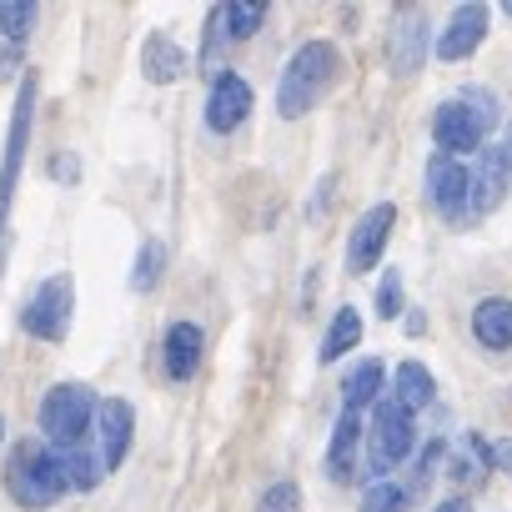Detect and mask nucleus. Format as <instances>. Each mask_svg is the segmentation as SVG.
Masks as SVG:
<instances>
[{
    "label": "nucleus",
    "instance_id": "obj_26",
    "mask_svg": "<svg viewBox=\"0 0 512 512\" xmlns=\"http://www.w3.org/2000/svg\"><path fill=\"white\" fill-rule=\"evenodd\" d=\"M36 26V6L31 0H0V31H6L11 41H26Z\"/></svg>",
    "mask_w": 512,
    "mask_h": 512
},
{
    "label": "nucleus",
    "instance_id": "obj_3",
    "mask_svg": "<svg viewBox=\"0 0 512 512\" xmlns=\"http://www.w3.org/2000/svg\"><path fill=\"white\" fill-rule=\"evenodd\" d=\"M6 492L21 507H51L66 492V482H61L46 442H16L11 447V457H6Z\"/></svg>",
    "mask_w": 512,
    "mask_h": 512
},
{
    "label": "nucleus",
    "instance_id": "obj_9",
    "mask_svg": "<svg viewBox=\"0 0 512 512\" xmlns=\"http://www.w3.org/2000/svg\"><path fill=\"white\" fill-rule=\"evenodd\" d=\"M397 226V206L392 201H377L357 216V226L347 231V272H372L377 256L387 251V236Z\"/></svg>",
    "mask_w": 512,
    "mask_h": 512
},
{
    "label": "nucleus",
    "instance_id": "obj_2",
    "mask_svg": "<svg viewBox=\"0 0 512 512\" xmlns=\"http://www.w3.org/2000/svg\"><path fill=\"white\" fill-rule=\"evenodd\" d=\"M337 76H342V51H337L332 41H307V46H297V56L287 61L282 86H277V111H282L287 121L307 116V111L337 86Z\"/></svg>",
    "mask_w": 512,
    "mask_h": 512
},
{
    "label": "nucleus",
    "instance_id": "obj_16",
    "mask_svg": "<svg viewBox=\"0 0 512 512\" xmlns=\"http://www.w3.org/2000/svg\"><path fill=\"white\" fill-rule=\"evenodd\" d=\"M472 337H477L487 352H507V347H512V302H507V297L477 302V312H472Z\"/></svg>",
    "mask_w": 512,
    "mask_h": 512
},
{
    "label": "nucleus",
    "instance_id": "obj_27",
    "mask_svg": "<svg viewBox=\"0 0 512 512\" xmlns=\"http://www.w3.org/2000/svg\"><path fill=\"white\" fill-rule=\"evenodd\" d=\"M377 312H382V322H392V317H402L407 307H402V277L387 267V277L377 282Z\"/></svg>",
    "mask_w": 512,
    "mask_h": 512
},
{
    "label": "nucleus",
    "instance_id": "obj_7",
    "mask_svg": "<svg viewBox=\"0 0 512 512\" xmlns=\"http://www.w3.org/2000/svg\"><path fill=\"white\" fill-rule=\"evenodd\" d=\"M31 116H36V71H26L16 111H11V136H6V161H0V241H6V221H11V201H16V176H21V156L31 141Z\"/></svg>",
    "mask_w": 512,
    "mask_h": 512
},
{
    "label": "nucleus",
    "instance_id": "obj_30",
    "mask_svg": "<svg viewBox=\"0 0 512 512\" xmlns=\"http://www.w3.org/2000/svg\"><path fill=\"white\" fill-rule=\"evenodd\" d=\"M51 176H61V181H76V161H71V156H61V161L51 166Z\"/></svg>",
    "mask_w": 512,
    "mask_h": 512
},
{
    "label": "nucleus",
    "instance_id": "obj_11",
    "mask_svg": "<svg viewBox=\"0 0 512 512\" xmlns=\"http://www.w3.org/2000/svg\"><path fill=\"white\" fill-rule=\"evenodd\" d=\"M427 201L437 206V216H442V221L462 226V201H467V161L432 151V161H427Z\"/></svg>",
    "mask_w": 512,
    "mask_h": 512
},
{
    "label": "nucleus",
    "instance_id": "obj_1",
    "mask_svg": "<svg viewBox=\"0 0 512 512\" xmlns=\"http://www.w3.org/2000/svg\"><path fill=\"white\" fill-rule=\"evenodd\" d=\"M497 121H502L497 96L482 91V86H467V91H457V96H447V101L437 106V116H432V141H437L442 156L472 161V156L487 146V136H492Z\"/></svg>",
    "mask_w": 512,
    "mask_h": 512
},
{
    "label": "nucleus",
    "instance_id": "obj_6",
    "mask_svg": "<svg viewBox=\"0 0 512 512\" xmlns=\"http://www.w3.org/2000/svg\"><path fill=\"white\" fill-rule=\"evenodd\" d=\"M417 442V427H412V412L397 402V397H377L372 407V432H367V462L372 472H392Z\"/></svg>",
    "mask_w": 512,
    "mask_h": 512
},
{
    "label": "nucleus",
    "instance_id": "obj_15",
    "mask_svg": "<svg viewBox=\"0 0 512 512\" xmlns=\"http://www.w3.org/2000/svg\"><path fill=\"white\" fill-rule=\"evenodd\" d=\"M201 352H206V337H201L196 322H171L166 327V377L171 382H186L201 367Z\"/></svg>",
    "mask_w": 512,
    "mask_h": 512
},
{
    "label": "nucleus",
    "instance_id": "obj_10",
    "mask_svg": "<svg viewBox=\"0 0 512 512\" xmlns=\"http://www.w3.org/2000/svg\"><path fill=\"white\" fill-rule=\"evenodd\" d=\"M387 61L402 81L422 71V61H427V11L422 6H397L392 31H387Z\"/></svg>",
    "mask_w": 512,
    "mask_h": 512
},
{
    "label": "nucleus",
    "instance_id": "obj_8",
    "mask_svg": "<svg viewBox=\"0 0 512 512\" xmlns=\"http://www.w3.org/2000/svg\"><path fill=\"white\" fill-rule=\"evenodd\" d=\"M507 191V166H502V146H482L467 161V201H462V226L482 221Z\"/></svg>",
    "mask_w": 512,
    "mask_h": 512
},
{
    "label": "nucleus",
    "instance_id": "obj_5",
    "mask_svg": "<svg viewBox=\"0 0 512 512\" xmlns=\"http://www.w3.org/2000/svg\"><path fill=\"white\" fill-rule=\"evenodd\" d=\"M71 312H76V282H71L66 272H56V277H46V282L31 292V302L21 307V327H26L31 337H41V342H66Z\"/></svg>",
    "mask_w": 512,
    "mask_h": 512
},
{
    "label": "nucleus",
    "instance_id": "obj_24",
    "mask_svg": "<svg viewBox=\"0 0 512 512\" xmlns=\"http://www.w3.org/2000/svg\"><path fill=\"white\" fill-rule=\"evenodd\" d=\"M161 267H166V246H161V241H146V246L136 251V272H131V287H136V292H151V287L161 282Z\"/></svg>",
    "mask_w": 512,
    "mask_h": 512
},
{
    "label": "nucleus",
    "instance_id": "obj_28",
    "mask_svg": "<svg viewBox=\"0 0 512 512\" xmlns=\"http://www.w3.org/2000/svg\"><path fill=\"white\" fill-rule=\"evenodd\" d=\"M297 507H302L297 482H272V487L262 492V512H297Z\"/></svg>",
    "mask_w": 512,
    "mask_h": 512
},
{
    "label": "nucleus",
    "instance_id": "obj_29",
    "mask_svg": "<svg viewBox=\"0 0 512 512\" xmlns=\"http://www.w3.org/2000/svg\"><path fill=\"white\" fill-rule=\"evenodd\" d=\"M477 452L487 457V467H497V472H512V442H477Z\"/></svg>",
    "mask_w": 512,
    "mask_h": 512
},
{
    "label": "nucleus",
    "instance_id": "obj_14",
    "mask_svg": "<svg viewBox=\"0 0 512 512\" xmlns=\"http://www.w3.org/2000/svg\"><path fill=\"white\" fill-rule=\"evenodd\" d=\"M482 36H487V6H477V0H472V6H457L447 31L437 36V56L442 61H467L482 46Z\"/></svg>",
    "mask_w": 512,
    "mask_h": 512
},
{
    "label": "nucleus",
    "instance_id": "obj_23",
    "mask_svg": "<svg viewBox=\"0 0 512 512\" xmlns=\"http://www.w3.org/2000/svg\"><path fill=\"white\" fill-rule=\"evenodd\" d=\"M221 16H226V31H231L236 41H246V36H256V31H262V21H267V6H256V0H226V6H221Z\"/></svg>",
    "mask_w": 512,
    "mask_h": 512
},
{
    "label": "nucleus",
    "instance_id": "obj_17",
    "mask_svg": "<svg viewBox=\"0 0 512 512\" xmlns=\"http://www.w3.org/2000/svg\"><path fill=\"white\" fill-rule=\"evenodd\" d=\"M141 71H146L151 86H171V81H181L191 71V61H186V51L171 36H151L146 51H141Z\"/></svg>",
    "mask_w": 512,
    "mask_h": 512
},
{
    "label": "nucleus",
    "instance_id": "obj_25",
    "mask_svg": "<svg viewBox=\"0 0 512 512\" xmlns=\"http://www.w3.org/2000/svg\"><path fill=\"white\" fill-rule=\"evenodd\" d=\"M362 512H407V487L377 477V482L362 492Z\"/></svg>",
    "mask_w": 512,
    "mask_h": 512
},
{
    "label": "nucleus",
    "instance_id": "obj_33",
    "mask_svg": "<svg viewBox=\"0 0 512 512\" xmlns=\"http://www.w3.org/2000/svg\"><path fill=\"white\" fill-rule=\"evenodd\" d=\"M0 432H6V422H0Z\"/></svg>",
    "mask_w": 512,
    "mask_h": 512
},
{
    "label": "nucleus",
    "instance_id": "obj_22",
    "mask_svg": "<svg viewBox=\"0 0 512 512\" xmlns=\"http://www.w3.org/2000/svg\"><path fill=\"white\" fill-rule=\"evenodd\" d=\"M432 392H437V382H432V372H427L422 362H402V367H397V402H402L407 412L427 407Z\"/></svg>",
    "mask_w": 512,
    "mask_h": 512
},
{
    "label": "nucleus",
    "instance_id": "obj_18",
    "mask_svg": "<svg viewBox=\"0 0 512 512\" xmlns=\"http://www.w3.org/2000/svg\"><path fill=\"white\" fill-rule=\"evenodd\" d=\"M382 382H387L382 362H357V367L347 372V382H342V412H352V417H357L362 407H377Z\"/></svg>",
    "mask_w": 512,
    "mask_h": 512
},
{
    "label": "nucleus",
    "instance_id": "obj_4",
    "mask_svg": "<svg viewBox=\"0 0 512 512\" xmlns=\"http://www.w3.org/2000/svg\"><path fill=\"white\" fill-rule=\"evenodd\" d=\"M96 407H101V402H96L91 387H81V382L51 387L46 402H41V432H46V442H51V447H76V442L86 437Z\"/></svg>",
    "mask_w": 512,
    "mask_h": 512
},
{
    "label": "nucleus",
    "instance_id": "obj_13",
    "mask_svg": "<svg viewBox=\"0 0 512 512\" xmlns=\"http://www.w3.org/2000/svg\"><path fill=\"white\" fill-rule=\"evenodd\" d=\"M246 116H251V86H246L236 71H221V76L211 81V96H206V126H211L216 136H226V131H236Z\"/></svg>",
    "mask_w": 512,
    "mask_h": 512
},
{
    "label": "nucleus",
    "instance_id": "obj_32",
    "mask_svg": "<svg viewBox=\"0 0 512 512\" xmlns=\"http://www.w3.org/2000/svg\"><path fill=\"white\" fill-rule=\"evenodd\" d=\"M502 166H507V176H512V126H507V141H502Z\"/></svg>",
    "mask_w": 512,
    "mask_h": 512
},
{
    "label": "nucleus",
    "instance_id": "obj_31",
    "mask_svg": "<svg viewBox=\"0 0 512 512\" xmlns=\"http://www.w3.org/2000/svg\"><path fill=\"white\" fill-rule=\"evenodd\" d=\"M432 512H467V502H462V497H447V502H442V507H432Z\"/></svg>",
    "mask_w": 512,
    "mask_h": 512
},
{
    "label": "nucleus",
    "instance_id": "obj_20",
    "mask_svg": "<svg viewBox=\"0 0 512 512\" xmlns=\"http://www.w3.org/2000/svg\"><path fill=\"white\" fill-rule=\"evenodd\" d=\"M51 462H56V472H61V482L66 487H76V492H91L106 472H101V462H96V452H86L81 442L76 447H51Z\"/></svg>",
    "mask_w": 512,
    "mask_h": 512
},
{
    "label": "nucleus",
    "instance_id": "obj_12",
    "mask_svg": "<svg viewBox=\"0 0 512 512\" xmlns=\"http://www.w3.org/2000/svg\"><path fill=\"white\" fill-rule=\"evenodd\" d=\"M96 462H101V472H116L121 462H126V447H131V427H136V412H131V402H121V397H111V402H101L96 407Z\"/></svg>",
    "mask_w": 512,
    "mask_h": 512
},
{
    "label": "nucleus",
    "instance_id": "obj_19",
    "mask_svg": "<svg viewBox=\"0 0 512 512\" xmlns=\"http://www.w3.org/2000/svg\"><path fill=\"white\" fill-rule=\"evenodd\" d=\"M357 442H362V422H357L352 412H342L337 427H332V447H327V477H332V482H347V477H352Z\"/></svg>",
    "mask_w": 512,
    "mask_h": 512
},
{
    "label": "nucleus",
    "instance_id": "obj_21",
    "mask_svg": "<svg viewBox=\"0 0 512 512\" xmlns=\"http://www.w3.org/2000/svg\"><path fill=\"white\" fill-rule=\"evenodd\" d=\"M357 342H362V312H357V307H342V312L332 317L327 337H322V352H317V362H322V367H332V362H342V357H347Z\"/></svg>",
    "mask_w": 512,
    "mask_h": 512
}]
</instances>
